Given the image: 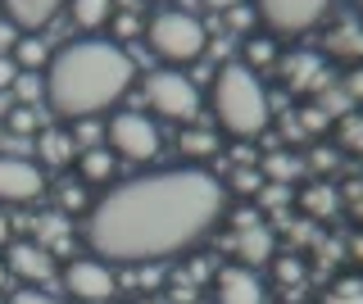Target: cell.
I'll list each match as a JSON object with an SVG mask.
<instances>
[{"instance_id":"1","label":"cell","mask_w":363,"mask_h":304,"mask_svg":"<svg viewBox=\"0 0 363 304\" xmlns=\"http://www.w3.org/2000/svg\"><path fill=\"white\" fill-rule=\"evenodd\" d=\"M227 213V182L182 164L109 182L82 218L86 250L105 264H164L200 250Z\"/></svg>"},{"instance_id":"2","label":"cell","mask_w":363,"mask_h":304,"mask_svg":"<svg viewBox=\"0 0 363 304\" xmlns=\"http://www.w3.org/2000/svg\"><path fill=\"white\" fill-rule=\"evenodd\" d=\"M136 60L109 37H77L50 50L41 82H45V109L55 123L73 128L109 114L123 96L136 86Z\"/></svg>"},{"instance_id":"3","label":"cell","mask_w":363,"mask_h":304,"mask_svg":"<svg viewBox=\"0 0 363 304\" xmlns=\"http://www.w3.org/2000/svg\"><path fill=\"white\" fill-rule=\"evenodd\" d=\"M209 114L218 123L223 137L232 141H259L268 132L272 105H268V86L255 69H245L241 60H227L209 82Z\"/></svg>"},{"instance_id":"4","label":"cell","mask_w":363,"mask_h":304,"mask_svg":"<svg viewBox=\"0 0 363 304\" xmlns=\"http://www.w3.org/2000/svg\"><path fill=\"white\" fill-rule=\"evenodd\" d=\"M141 37L164 69H186V64H196L209 50V28L196 14H186V9H159V14H150Z\"/></svg>"},{"instance_id":"5","label":"cell","mask_w":363,"mask_h":304,"mask_svg":"<svg viewBox=\"0 0 363 304\" xmlns=\"http://www.w3.org/2000/svg\"><path fill=\"white\" fill-rule=\"evenodd\" d=\"M141 114H150L159 123H177L191 128L204 109V91L186 77V69H155L141 77Z\"/></svg>"},{"instance_id":"6","label":"cell","mask_w":363,"mask_h":304,"mask_svg":"<svg viewBox=\"0 0 363 304\" xmlns=\"http://www.w3.org/2000/svg\"><path fill=\"white\" fill-rule=\"evenodd\" d=\"M100 137H105V150L118 164H150V159H159V150H164L159 123L150 114H141V109H118V114H109Z\"/></svg>"},{"instance_id":"7","label":"cell","mask_w":363,"mask_h":304,"mask_svg":"<svg viewBox=\"0 0 363 304\" xmlns=\"http://www.w3.org/2000/svg\"><path fill=\"white\" fill-rule=\"evenodd\" d=\"M336 0H255V18L268 37H304L327 18Z\"/></svg>"},{"instance_id":"8","label":"cell","mask_w":363,"mask_h":304,"mask_svg":"<svg viewBox=\"0 0 363 304\" xmlns=\"http://www.w3.org/2000/svg\"><path fill=\"white\" fill-rule=\"evenodd\" d=\"M60 281L68 291V300L77 304H105L113 291H118V268L105 264L96 254H82V259H68L60 268Z\"/></svg>"},{"instance_id":"9","label":"cell","mask_w":363,"mask_h":304,"mask_svg":"<svg viewBox=\"0 0 363 304\" xmlns=\"http://www.w3.org/2000/svg\"><path fill=\"white\" fill-rule=\"evenodd\" d=\"M45 186H50V177L41 164H32L28 154H0V205H37Z\"/></svg>"},{"instance_id":"10","label":"cell","mask_w":363,"mask_h":304,"mask_svg":"<svg viewBox=\"0 0 363 304\" xmlns=\"http://www.w3.org/2000/svg\"><path fill=\"white\" fill-rule=\"evenodd\" d=\"M213 304H268V286L259 268L227 264L213 273Z\"/></svg>"},{"instance_id":"11","label":"cell","mask_w":363,"mask_h":304,"mask_svg":"<svg viewBox=\"0 0 363 304\" xmlns=\"http://www.w3.org/2000/svg\"><path fill=\"white\" fill-rule=\"evenodd\" d=\"M68 9V0H0V14L18 37H41Z\"/></svg>"},{"instance_id":"12","label":"cell","mask_w":363,"mask_h":304,"mask_svg":"<svg viewBox=\"0 0 363 304\" xmlns=\"http://www.w3.org/2000/svg\"><path fill=\"white\" fill-rule=\"evenodd\" d=\"M0 264H5L9 277H18L23 286H41V281L55 273V254L45 250V245H37V241H9Z\"/></svg>"},{"instance_id":"13","label":"cell","mask_w":363,"mask_h":304,"mask_svg":"<svg viewBox=\"0 0 363 304\" xmlns=\"http://www.w3.org/2000/svg\"><path fill=\"white\" fill-rule=\"evenodd\" d=\"M45 196L55 200V213H64V218H86V209L96 205V200H91V186L73 173L55 177V182L45 186Z\"/></svg>"},{"instance_id":"14","label":"cell","mask_w":363,"mask_h":304,"mask_svg":"<svg viewBox=\"0 0 363 304\" xmlns=\"http://www.w3.org/2000/svg\"><path fill=\"white\" fill-rule=\"evenodd\" d=\"M37 159L45 168H68L77 159V141H73V128L55 123V128H41L37 132Z\"/></svg>"},{"instance_id":"15","label":"cell","mask_w":363,"mask_h":304,"mask_svg":"<svg viewBox=\"0 0 363 304\" xmlns=\"http://www.w3.org/2000/svg\"><path fill=\"white\" fill-rule=\"evenodd\" d=\"M272 254H277V245H272V232H268V227L245 223V227L236 232V264L264 268V264H272Z\"/></svg>"},{"instance_id":"16","label":"cell","mask_w":363,"mask_h":304,"mask_svg":"<svg viewBox=\"0 0 363 304\" xmlns=\"http://www.w3.org/2000/svg\"><path fill=\"white\" fill-rule=\"evenodd\" d=\"M73 168H77V177L96 191V186H109L113 182V168H118V159H113L105 145H86V150H77Z\"/></svg>"},{"instance_id":"17","label":"cell","mask_w":363,"mask_h":304,"mask_svg":"<svg viewBox=\"0 0 363 304\" xmlns=\"http://www.w3.org/2000/svg\"><path fill=\"white\" fill-rule=\"evenodd\" d=\"M68 14L86 37H100V28H109V18L118 14V0H68Z\"/></svg>"},{"instance_id":"18","label":"cell","mask_w":363,"mask_h":304,"mask_svg":"<svg viewBox=\"0 0 363 304\" xmlns=\"http://www.w3.org/2000/svg\"><path fill=\"white\" fill-rule=\"evenodd\" d=\"M37 236H32V241L37 245H45V250H68V241H73V218H64V213H45V218H37V227H32Z\"/></svg>"},{"instance_id":"19","label":"cell","mask_w":363,"mask_h":304,"mask_svg":"<svg viewBox=\"0 0 363 304\" xmlns=\"http://www.w3.org/2000/svg\"><path fill=\"white\" fill-rule=\"evenodd\" d=\"M9 60H14L23 73H45V64H50V46H45L41 37H14Z\"/></svg>"},{"instance_id":"20","label":"cell","mask_w":363,"mask_h":304,"mask_svg":"<svg viewBox=\"0 0 363 304\" xmlns=\"http://www.w3.org/2000/svg\"><path fill=\"white\" fill-rule=\"evenodd\" d=\"M0 123H5V132H14V137H37V132H41L37 105H9Z\"/></svg>"},{"instance_id":"21","label":"cell","mask_w":363,"mask_h":304,"mask_svg":"<svg viewBox=\"0 0 363 304\" xmlns=\"http://www.w3.org/2000/svg\"><path fill=\"white\" fill-rule=\"evenodd\" d=\"M277 60V46H272V37L268 32H259V37H245V50H241V64L245 69H268V64Z\"/></svg>"},{"instance_id":"22","label":"cell","mask_w":363,"mask_h":304,"mask_svg":"<svg viewBox=\"0 0 363 304\" xmlns=\"http://www.w3.org/2000/svg\"><path fill=\"white\" fill-rule=\"evenodd\" d=\"M177 150L182 154H196V159H200V154H213V150H218V132H200L196 123H191V128H182Z\"/></svg>"},{"instance_id":"23","label":"cell","mask_w":363,"mask_h":304,"mask_svg":"<svg viewBox=\"0 0 363 304\" xmlns=\"http://www.w3.org/2000/svg\"><path fill=\"white\" fill-rule=\"evenodd\" d=\"M9 91H14V105H37V100H45V82H41V73H23L18 69Z\"/></svg>"},{"instance_id":"24","label":"cell","mask_w":363,"mask_h":304,"mask_svg":"<svg viewBox=\"0 0 363 304\" xmlns=\"http://www.w3.org/2000/svg\"><path fill=\"white\" fill-rule=\"evenodd\" d=\"M323 304H363V277L336 281V286H332V291L323 295Z\"/></svg>"},{"instance_id":"25","label":"cell","mask_w":363,"mask_h":304,"mask_svg":"<svg viewBox=\"0 0 363 304\" xmlns=\"http://www.w3.org/2000/svg\"><path fill=\"white\" fill-rule=\"evenodd\" d=\"M340 205H345V213H350V223L363 232V177L359 182H350L345 191H340Z\"/></svg>"},{"instance_id":"26","label":"cell","mask_w":363,"mask_h":304,"mask_svg":"<svg viewBox=\"0 0 363 304\" xmlns=\"http://www.w3.org/2000/svg\"><path fill=\"white\" fill-rule=\"evenodd\" d=\"M109 32H113L109 41H118V46H123L128 37H136V32H145V18H136V14H113V18H109Z\"/></svg>"},{"instance_id":"27","label":"cell","mask_w":363,"mask_h":304,"mask_svg":"<svg viewBox=\"0 0 363 304\" xmlns=\"http://www.w3.org/2000/svg\"><path fill=\"white\" fill-rule=\"evenodd\" d=\"M9 304H68V300L45 295L41 286H14V291H9Z\"/></svg>"},{"instance_id":"28","label":"cell","mask_w":363,"mask_h":304,"mask_svg":"<svg viewBox=\"0 0 363 304\" xmlns=\"http://www.w3.org/2000/svg\"><path fill=\"white\" fill-rule=\"evenodd\" d=\"M264 173L272 177V182H291V177L300 173V164H295V159H286V154H272V159L264 164Z\"/></svg>"},{"instance_id":"29","label":"cell","mask_w":363,"mask_h":304,"mask_svg":"<svg viewBox=\"0 0 363 304\" xmlns=\"http://www.w3.org/2000/svg\"><path fill=\"white\" fill-rule=\"evenodd\" d=\"M304 205H309L313 213H323V209L332 213V209H336V191H332V186H313V191H309V200H304Z\"/></svg>"},{"instance_id":"30","label":"cell","mask_w":363,"mask_h":304,"mask_svg":"<svg viewBox=\"0 0 363 304\" xmlns=\"http://www.w3.org/2000/svg\"><path fill=\"white\" fill-rule=\"evenodd\" d=\"M14 77H18V64L9 60V55H0V96H5L9 86H14Z\"/></svg>"},{"instance_id":"31","label":"cell","mask_w":363,"mask_h":304,"mask_svg":"<svg viewBox=\"0 0 363 304\" xmlns=\"http://www.w3.org/2000/svg\"><path fill=\"white\" fill-rule=\"evenodd\" d=\"M204 9H213V14H232V9H241V0H200Z\"/></svg>"},{"instance_id":"32","label":"cell","mask_w":363,"mask_h":304,"mask_svg":"<svg viewBox=\"0 0 363 304\" xmlns=\"http://www.w3.org/2000/svg\"><path fill=\"white\" fill-rule=\"evenodd\" d=\"M350 259H354V264L363 268V232H354V236H350Z\"/></svg>"},{"instance_id":"33","label":"cell","mask_w":363,"mask_h":304,"mask_svg":"<svg viewBox=\"0 0 363 304\" xmlns=\"http://www.w3.org/2000/svg\"><path fill=\"white\" fill-rule=\"evenodd\" d=\"M9 232H14V227H9V218H5V213H0V245H9V241H14V236H9Z\"/></svg>"},{"instance_id":"34","label":"cell","mask_w":363,"mask_h":304,"mask_svg":"<svg viewBox=\"0 0 363 304\" xmlns=\"http://www.w3.org/2000/svg\"><path fill=\"white\" fill-rule=\"evenodd\" d=\"M5 291H9V268L0 264V295H5Z\"/></svg>"},{"instance_id":"35","label":"cell","mask_w":363,"mask_h":304,"mask_svg":"<svg viewBox=\"0 0 363 304\" xmlns=\"http://www.w3.org/2000/svg\"><path fill=\"white\" fill-rule=\"evenodd\" d=\"M128 304H150V300H145V295H132V300H128Z\"/></svg>"},{"instance_id":"36","label":"cell","mask_w":363,"mask_h":304,"mask_svg":"<svg viewBox=\"0 0 363 304\" xmlns=\"http://www.w3.org/2000/svg\"><path fill=\"white\" fill-rule=\"evenodd\" d=\"M0 137H5V123H0Z\"/></svg>"},{"instance_id":"37","label":"cell","mask_w":363,"mask_h":304,"mask_svg":"<svg viewBox=\"0 0 363 304\" xmlns=\"http://www.w3.org/2000/svg\"><path fill=\"white\" fill-rule=\"evenodd\" d=\"M354 5H359V9H363V0H354Z\"/></svg>"}]
</instances>
